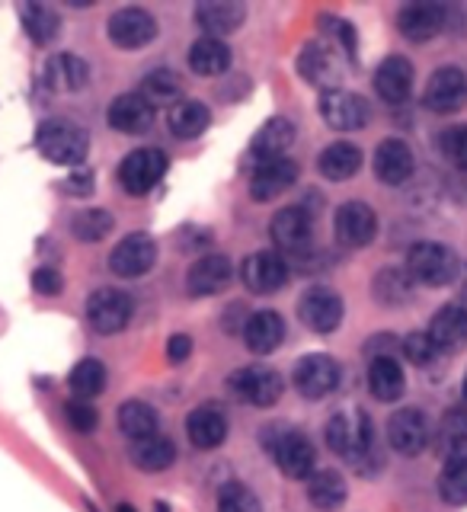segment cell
<instances>
[{"instance_id":"f546056e","label":"cell","mask_w":467,"mask_h":512,"mask_svg":"<svg viewBox=\"0 0 467 512\" xmlns=\"http://www.w3.org/2000/svg\"><path fill=\"white\" fill-rule=\"evenodd\" d=\"M368 388H372V394L378 400H384V404L397 400L407 388V378H404L400 362L394 356H375L372 365H368Z\"/></svg>"},{"instance_id":"44dd1931","label":"cell","mask_w":467,"mask_h":512,"mask_svg":"<svg viewBox=\"0 0 467 512\" xmlns=\"http://www.w3.org/2000/svg\"><path fill=\"white\" fill-rule=\"evenodd\" d=\"M445 26V7L442 4H407L397 13L400 36L410 42H429L436 39Z\"/></svg>"},{"instance_id":"e575fe53","label":"cell","mask_w":467,"mask_h":512,"mask_svg":"<svg viewBox=\"0 0 467 512\" xmlns=\"http://www.w3.org/2000/svg\"><path fill=\"white\" fill-rule=\"evenodd\" d=\"M208 125H212V112L199 100H180L170 109V132L183 141L199 138Z\"/></svg>"},{"instance_id":"9a60e30c","label":"cell","mask_w":467,"mask_h":512,"mask_svg":"<svg viewBox=\"0 0 467 512\" xmlns=\"http://www.w3.org/2000/svg\"><path fill=\"white\" fill-rule=\"evenodd\" d=\"M426 109L448 116V112H458L467 103V77L461 68H439L429 77L426 93H423Z\"/></svg>"},{"instance_id":"1f68e13d","label":"cell","mask_w":467,"mask_h":512,"mask_svg":"<svg viewBox=\"0 0 467 512\" xmlns=\"http://www.w3.org/2000/svg\"><path fill=\"white\" fill-rule=\"evenodd\" d=\"M189 68L199 77H218L231 68V48L221 39L202 36L199 42H192L189 48Z\"/></svg>"},{"instance_id":"d4e9b609","label":"cell","mask_w":467,"mask_h":512,"mask_svg":"<svg viewBox=\"0 0 467 512\" xmlns=\"http://www.w3.org/2000/svg\"><path fill=\"white\" fill-rule=\"evenodd\" d=\"M429 340L439 346V352H455L467 343V311L458 304H445L429 320Z\"/></svg>"},{"instance_id":"5b68a950","label":"cell","mask_w":467,"mask_h":512,"mask_svg":"<svg viewBox=\"0 0 467 512\" xmlns=\"http://www.w3.org/2000/svg\"><path fill=\"white\" fill-rule=\"evenodd\" d=\"M228 384H231L234 397L244 400V404H250V407H272V404H279V397L285 391L279 372H272V368H266V365L237 368Z\"/></svg>"},{"instance_id":"277c9868","label":"cell","mask_w":467,"mask_h":512,"mask_svg":"<svg viewBox=\"0 0 467 512\" xmlns=\"http://www.w3.org/2000/svg\"><path fill=\"white\" fill-rule=\"evenodd\" d=\"M266 448L272 452V461L279 464V471L292 480H304L314 474V464H317V452L311 439L304 436L298 429H288L282 426L279 436H269L266 439Z\"/></svg>"},{"instance_id":"7c38bea8","label":"cell","mask_w":467,"mask_h":512,"mask_svg":"<svg viewBox=\"0 0 467 512\" xmlns=\"http://www.w3.org/2000/svg\"><path fill=\"white\" fill-rule=\"evenodd\" d=\"M109 39L119 48H141L157 36V20L141 7H122L109 16Z\"/></svg>"},{"instance_id":"2e32d148","label":"cell","mask_w":467,"mask_h":512,"mask_svg":"<svg viewBox=\"0 0 467 512\" xmlns=\"http://www.w3.org/2000/svg\"><path fill=\"white\" fill-rule=\"evenodd\" d=\"M269 231H272V240H276L279 250L301 253V250H308L314 240V218H311V212L292 205V208H282L279 215H272Z\"/></svg>"},{"instance_id":"8992f818","label":"cell","mask_w":467,"mask_h":512,"mask_svg":"<svg viewBox=\"0 0 467 512\" xmlns=\"http://www.w3.org/2000/svg\"><path fill=\"white\" fill-rule=\"evenodd\" d=\"M167 154L157 148H138L119 164V183L132 196H148V192L164 180Z\"/></svg>"},{"instance_id":"681fc988","label":"cell","mask_w":467,"mask_h":512,"mask_svg":"<svg viewBox=\"0 0 467 512\" xmlns=\"http://www.w3.org/2000/svg\"><path fill=\"white\" fill-rule=\"evenodd\" d=\"M32 288H36L39 295H58L64 288V279H61V272L42 266V269L32 272Z\"/></svg>"},{"instance_id":"6da1fadb","label":"cell","mask_w":467,"mask_h":512,"mask_svg":"<svg viewBox=\"0 0 467 512\" xmlns=\"http://www.w3.org/2000/svg\"><path fill=\"white\" fill-rule=\"evenodd\" d=\"M327 445L340 458L356 464L362 474H375L381 468V458L375 448V426L362 410L336 413L327 423Z\"/></svg>"},{"instance_id":"484cf974","label":"cell","mask_w":467,"mask_h":512,"mask_svg":"<svg viewBox=\"0 0 467 512\" xmlns=\"http://www.w3.org/2000/svg\"><path fill=\"white\" fill-rule=\"evenodd\" d=\"M186 436L189 442L208 452V448H218L224 439H228V416H224L218 407H196L186 420Z\"/></svg>"},{"instance_id":"7bdbcfd3","label":"cell","mask_w":467,"mask_h":512,"mask_svg":"<svg viewBox=\"0 0 467 512\" xmlns=\"http://www.w3.org/2000/svg\"><path fill=\"white\" fill-rule=\"evenodd\" d=\"M180 90H183L180 77H176L173 71H167V68L151 71L148 77H144V84H141V96L151 106H157V103H173L176 106V96H180Z\"/></svg>"},{"instance_id":"d6986e66","label":"cell","mask_w":467,"mask_h":512,"mask_svg":"<svg viewBox=\"0 0 467 512\" xmlns=\"http://www.w3.org/2000/svg\"><path fill=\"white\" fill-rule=\"evenodd\" d=\"M413 151L407 141L400 138H388L378 144L375 151V176L384 183V186H404L410 176H413Z\"/></svg>"},{"instance_id":"f6af8a7d","label":"cell","mask_w":467,"mask_h":512,"mask_svg":"<svg viewBox=\"0 0 467 512\" xmlns=\"http://www.w3.org/2000/svg\"><path fill=\"white\" fill-rule=\"evenodd\" d=\"M218 512H263L256 493L244 484H224L218 493Z\"/></svg>"},{"instance_id":"f5cc1de1","label":"cell","mask_w":467,"mask_h":512,"mask_svg":"<svg viewBox=\"0 0 467 512\" xmlns=\"http://www.w3.org/2000/svg\"><path fill=\"white\" fill-rule=\"evenodd\" d=\"M464 400H467V375H464Z\"/></svg>"},{"instance_id":"cb8c5ba5","label":"cell","mask_w":467,"mask_h":512,"mask_svg":"<svg viewBox=\"0 0 467 512\" xmlns=\"http://www.w3.org/2000/svg\"><path fill=\"white\" fill-rule=\"evenodd\" d=\"M244 20H247V7L237 4V0H202V4L196 7V23L212 39L228 36V32L240 29Z\"/></svg>"},{"instance_id":"603a6c76","label":"cell","mask_w":467,"mask_h":512,"mask_svg":"<svg viewBox=\"0 0 467 512\" xmlns=\"http://www.w3.org/2000/svg\"><path fill=\"white\" fill-rule=\"evenodd\" d=\"M375 90L384 103H404L413 90V64L400 55L384 58L375 71Z\"/></svg>"},{"instance_id":"ab89813d","label":"cell","mask_w":467,"mask_h":512,"mask_svg":"<svg viewBox=\"0 0 467 512\" xmlns=\"http://www.w3.org/2000/svg\"><path fill=\"white\" fill-rule=\"evenodd\" d=\"M375 298L388 308H400L413 298V279L404 269H381L375 276Z\"/></svg>"},{"instance_id":"30bf717a","label":"cell","mask_w":467,"mask_h":512,"mask_svg":"<svg viewBox=\"0 0 467 512\" xmlns=\"http://www.w3.org/2000/svg\"><path fill=\"white\" fill-rule=\"evenodd\" d=\"M340 384V365H336L324 352H314V356H304L295 365V388L301 397L308 400H320L336 391Z\"/></svg>"},{"instance_id":"c3c4849f","label":"cell","mask_w":467,"mask_h":512,"mask_svg":"<svg viewBox=\"0 0 467 512\" xmlns=\"http://www.w3.org/2000/svg\"><path fill=\"white\" fill-rule=\"evenodd\" d=\"M68 420H71V426L74 429H80V432H93L96 429V423H100V413H96L87 400H71L68 407Z\"/></svg>"},{"instance_id":"f35d334b","label":"cell","mask_w":467,"mask_h":512,"mask_svg":"<svg viewBox=\"0 0 467 512\" xmlns=\"http://www.w3.org/2000/svg\"><path fill=\"white\" fill-rule=\"evenodd\" d=\"M298 74L308 80V84L324 87V84H330V80H333L336 64H333V58H330V52H327L324 45L311 42V45H304V52L298 55Z\"/></svg>"},{"instance_id":"8fae6325","label":"cell","mask_w":467,"mask_h":512,"mask_svg":"<svg viewBox=\"0 0 467 512\" xmlns=\"http://www.w3.org/2000/svg\"><path fill=\"white\" fill-rule=\"evenodd\" d=\"M298 314L314 333H333L336 327H340V320H343V298L336 295L333 288L314 285V288H308V292L301 295Z\"/></svg>"},{"instance_id":"ac0fdd59","label":"cell","mask_w":467,"mask_h":512,"mask_svg":"<svg viewBox=\"0 0 467 512\" xmlns=\"http://www.w3.org/2000/svg\"><path fill=\"white\" fill-rule=\"evenodd\" d=\"M231 276H234V266H231L228 256L208 253V256H199V260L189 266L186 288H189V295L208 298V295L224 292V288L231 285Z\"/></svg>"},{"instance_id":"83f0119b","label":"cell","mask_w":467,"mask_h":512,"mask_svg":"<svg viewBox=\"0 0 467 512\" xmlns=\"http://www.w3.org/2000/svg\"><path fill=\"white\" fill-rule=\"evenodd\" d=\"M285 340V320L276 311H260L244 324V343L256 356H269Z\"/></svg>"},{"instance_id":"d590c367","label":"cell","mask_w":467,"mask_h":512,"mask_svg":"<svg viewBox=\"0 0 467 512\" xmlns=\"http://www.w3.org/2000/svg\"><path fill=\"white\" fill-rule=\"evenodd\" d=\"M132 461H135V468L151 471V474L167 471L170 464L176 461V445L167 436H160V432H157V436L132 445Z\"/></svg>"},{"instance_id":"4dcf8cb0","label":"cell","mask_w":467,"mask_h":512,"mask_svg":"<svg viewBox=\"0 0 467 512\" xmlns=\"http://www.w3.org/2000/svg\"><path fill=\"white\" fill-rule=\"evenodd\" d=\"M317 167H320V173L327 176V180L346 183V180H352V176L359 173L362 151L356 148V144H349V141H336V144H330V148H324V154H320V160H317Z\"/></svg>"},{"instance_id":"836d02e7","label":"cell","mask_w":467,"mask_h":512,"mask_svg":"<svg viewBox=\"0 0 467 512\" xmlns=\"http://www.w3.org/2000/svg\"><path fill=\"white\" fill-rule=\"evenodd\" d=\"M308 500L320 512H336L346 503V480L340 471H314L308 477Z\"/></svg>"},{"instance_id":"4fadbf2b","label":"cell","mask_w":467,"mask_h":512,"mask_svg":"<svg viewBox=\"0 0 467 512\" xmlns=\"http://www.w3.org/2000/svg\"><path fill=\"white\" fill-rule=\"evenodd\" d=\"M336 240L343 247H365L372 244L378 234V215L372 212V205L365 202H346L336 208Z\"/></svg>"},{"instance_id":"52a82bcc","label":"cell","mask_w":467,"mask_h":512,"mask_svg":"<svg viewBox=\"0 0 467 512\" xmlns=\"http://www.w3.org/2000/svg\"><path fill=\"white\" fill-rule=\"evenodd\" d=\"M135 314V304L119 288H100L87 298V320L96 333L112 336L128 327V320Z\"/></svg>"},{"instance_id":"7dc6e473","label":"cell","mask_w":467,"mask_h":512,"mask_svg":"<svg viewBox=\"0 0 467 512\" xmlns=\"http://www.w3.org/2000/svg\"><path fill=\"white\" fill-rule=\"evenodd\" d=\"M404 356L413 362V365H429L432 359L439 356V346L429 340V333H410L407 340H404Z\"/></svg>"},{"instance_id":"60d3db41","label":"cell","mask_w":467,"mask_h":512,"mask_svg":"<svg viewBox=\"0 0 467 512\" xmlns=\"http://www.w3.org/2000/svg\"><path fill=\"white\" fill-rule=\"evenodd\" d=\"M71 391L80 397V400H90L96 394H103L106 388V365L100 359H80L74 368H71Z\"/></svg>"},{"instance_id":"5bb4252c","label":"cell","mask_w":467,"mask_h":512,"mask_svg":"<svg viewBox=\"0 0 467 512\" xmlns=\"http://www.w3.org/2000/svg\"><path fill=\"white\" fill-rule=\"evenodd\" d=\"M429 436H432V429H429L426 413L416 407L397 410L388 420V442L400 455H420L429 445Z\"/></svg>"},{"instance_id":"74e56055","label":"cell","mask_w":467,"mask_h":512,"mask_svg":"<svg viewBox=\"0 0 467 512\" xmlns=\"http://www.w3.org/2000/svg\"><path fill=\"white\" fill-rule=\"evenodd\" d=\"M23 26L29 32V39L36 45H48L58 39L61 32V16L45 7V4H23Z\"/></svg>"},{"instance_id":"b9f144b4","label":"cell","mask_w":467,"mask_h":512,"mask_svg":"<svg viewBox=\"0 0 467 512\" xmlns=\"http://www.w3.org/2000/svg\"><path fill=\"white\" fill-rule=\"evenodd\" d=\"M112 215L103 212V208H84V212H77L71 218V231L77 240H84V244H96V240H103L109 231H112Z\"/></svg>"},{"instance_id":"e0dca14e","label":"cell","mask_w":467,"mask_h":512,"mask_svg":"<svg viewBox=\"0 0 467 512\" xmlns=\"http://www.w3.org/2000/svg\"><path fill=\"white\" fill-rule=\"evenodd\" d=\"M247 288L256 295H272V292H282L288 285V263L282 260L279 253H253L244 260V269H240Z\"/></svg>"},{"instance_id":"bcb514c9","label":"cell","mask_w":467,"mask_h":512,"mask_svg":"<svg viewBox=\"0 0 467 512\" xmlns=\"http://www.w3.org/2000/svg\"><path fill=\"white\" fill-rule=\"evenodd\" d=\"M439 151L445 160H452L455 167L467 170V125H452L439 135Z\"/></svg>"},{"instance_id":"ee69618b","label":"cell","mask_w":467,"mask_h":512,"mask_svg":"<svg viewBox=\"0 0 467 512\" xmlns=\"http://www.w3.org/2000/svg\"><path fill=\"white\" fill-rule=\"evenodd\" d=\"M439 496L452 506H467V461H445L439 474Z\"/></svg>"},{"instance_id":"4316f807","label":"cell","mask_w":467,"mask_h":512,"mask_svg":"<svg viewBox=\"0 0 467 512\" xmlns=\"http://www.w3.org/2000/svg\"><path fill=\"white\" fill-rule=\"evenodd\" d=\"M87 77H90V68L84 58L77 55H55L48 58L45 64V87L55 90V93H77L87 87Z\"/></svg>"},{"instance_id":"8d00e7d4","label":"cell","mask_w":467,"mask_h":512,"mask_svg":"<svg viewBox=\"0 0 467 512\" xmlns=\"http://www.w3.org/2000/svg\"><path fill=\"white\" fill-rule=\"evenodd\" d=\"M439 452L445 461H467V410H448L439 426Z\"/></svg>"},{"instance_id":"7402d4cb","label":"cell","mask_w":467,"mask_h":512,"mask_svg":"<svg viewBox=\"0 0 467 512\" xmlns=\"http://www.w3.org/2000/svg\"><path fill=\"white\" fill-rule=\"evenodd\" d=\"M298 180V164L295 160H269V164H260V170L253 173V183H250V196L256 202H269V199H279L282 192H288Z\"/></svg>"},{"instance_id":"9c48e42d","label":"cell","mask_w":467,"mask_h":512,"mask_svg":"<svg viewBox=\"0 0 467 512\" xmlns=\"http://www.w3.org/2000/svg\"><path fill=\"white\" fill-rule=\"evenodd\" d=\"M154 263H157V244L151 234H128L109 253V269L119 279H138L144 272H151Z\"/></svg>"},{"instance_id":"816d5d0a","label":"cell","mask_w":467,"mask_h":512,"mask_svg":"<svg viewBox=\"0 0 467 512\" xmlns=\"http://www.w3.org/2000/svg\"><path fill=\"white\" fill-rule=\"evenodd\" d=\"M116 512H138V509H135V506H128V503H122V506H119Z\"/></svg>"},{"instance_id":"f907efd6","label":"cell","mask_w":467,"mask_h":512,"mask_svg":"<svg viewBox=\"0 0 467 512\" xmlns=\"http://www.w3.org/2000/svg\"><path fill=\"white\" fill-rule=\"evenodd\" d=\"M189 352H192V340H189L186 333L170 336V343H167V359H170V362H186V359H189Z\"/></svg>"},{"instance_id":"3957f363","label":"cell","mask_w":467,"mask_h":512,"mask_svg":"<svg viewBox=\"0 0 467 512\" xmlns=\"http://www.w3.org/2000/svg\"><path fill=\"white\" fill-rule=\"evenodd\" d=\"M36 148L42 151L45 160H52V164L74 167V164H80V160L87 157L90 138H87V132L80 125L64 122V119H52V122L39 125Z\"/></svg>"},{"instance_id":"ffe728a7","label":"cell","mask_w":467,"mask_h":512,"mask_svg":"<svg viewBox=\"0 0 467 512\" xmlns=\"http://www.w3.org/2000/svg\"><path fill=\"white\" fill-rule=\"evenodd\" d=\"M106 119L122 135H144L154 122V106L141 93H122L112 100Z\"/></svg>"},{"instance_id":"f1b7e54d","label":"cell","mask_w":467,"mask_h":512,"mask_svg":"<svg viewBox=\"0 0 467 512\" xmlns=\"http://www.w3.org/2000/svg\"><path fill=\"white\" fill-rule=\"evenodd\" d=\"M295 141V125L288 119H269L260 132H256V138L250 141V157L260 160V164H269V160H279L288 144Z\"/></svg>"},{"instance_id":"ba28073f","label":"cell","mask_w":467,"mask_h":512,"mask_svg":"<svg viewBox=\"0 0 467 512\" xmlns=\"http://www.w3.org/2000/svg\"><path fill=\"white\" fill-rule=\"evenodd\" d=\"M320 119L336 132H359L372 119V109L359 93L349 90H327L320 96Z\"/></svg>"},{"instance_id":"7a4b0ae2","label":"cell","mask_w":467,"mask_h":512,"mask_svg":"<svg viewBox=\"0 0 467 512\" xmlns=\"http://www.w3.org/2000/svg\"><path fill=\"white\" fill-rule=\"evenodd\" d=\"M458 256L452 247L445 244H432V240H423V244H413L407 253V272L413 282L429 285V288H442L452 285L458 279Z\"/></svg>"},{"instance_id":"d6a6232c","label":"cell","mask_w":467,"mask_h":512,"mask_svg":"<svg viewBox=\"0 0 467 512\" xmlns=\"http://www.w3.org/2000/svg\"><path fill=\"white\" fill-rule=\"evenodd\" d=\"M119 429H122V436H128L132 442H144L157 436L160 416L151 404H144V400H125L119 407Z\"/></svg>"}]
</instances>
